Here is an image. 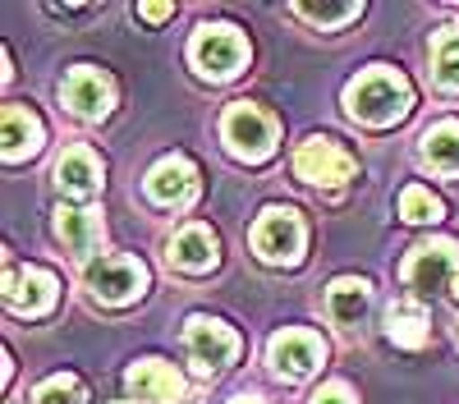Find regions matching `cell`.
Masks as SVG:
<instances>
[{"instance_id":"6da1fadb","label":"cell","mask_w":459,"mask_h":404,"mask_svg":"<svg viewBox=\"0 0 459 404\" xmlns=\"http://www.w3.org/2000/svg\"><path fill=\"white\" fill-rule=\"evenodd\" d=\"M344 110H350L354 120L372 125V129H386V125H400L413 110V88L400 69L372 64L344 88Z\"/></svg>"},{"instance_id":"7a4b0ae2","label":"cell","mask_w":459,"mask_h":404,"mask_svg":"<svg viewBox=\"0 0 459 404\" xmlns=\"http://www.w3.org/2000/svg\"><path fill=\"white\" fill-rule=\"evenodd\" d=\"M83 285H88V294L97 304L120 308V304H134L147 289V267L129 253H97L83 267Z\"/></svg>"},{"instance_id":"3957f363","label":"cell","mask_w":459,"mask_h":404,"mask_svg":"<svg viewBox=\"0 0 459 404\" xmlns=\"http://www.w3.org/2000/svg\"><path fill=\"white\" fill-rule=\"evenodd\" d=\"M188 60L203 79L221 83V79H235L248 60V42L235 23H203L194 32V42H188Z\"/></svg>"},{"instance_id":"277c9868","label":"cell","mask_w":459,"mask_h":404,"mask_svg":"<svg viewBox=\"0 0 459 404\" xmlns=\"http://www.w3.org/2000/svg\"><path fill=\"white\" fill-rule=\"evenodd\" d=\"M221 138L230 147V157L239 161H266L276 152V120L266 116L257 101H235L221 116Z\"/></svg>"},{"instance_id":"5b68a950","label":"cell","mask_w":459,"mask_h":404,"mask_svg":"<svg viewBox=\"0 0 459 404\" xmlns=\"http://www.w3.org/2000/svg\"><path fill=\"white\" fill-rule=\"evenodd\" d=\"M303 239H308V230L290 207H266L253 226V253L272 267H294L303 257Z\"/></svg>"},{"instance_id":"8992f818","label":"cell","mask_w":459,"mask_h":404,"mask_svg":"<svg viewBox=\"0 0 459 404\" xmlns=\"http://www.w3.org/2000/svg\"><path fill=\"white\" fill-rule=\"evenodd\" d=\"M404 280L418 294H455L459 289V244L455 239H428L409 253Z\"/></svg>"},{"instance_id":"52a82bcc","label":"cell","mask_w":459,"mask_h":404,"mask_svg":"<svg viewBox=\"0 0 459 404\" xmlns=\"http://www.w3.org/2000/svg\"><path fill=\"white\" fill-rule=\"evenodd\" d=\"M359 170V161L344 152L335 138H308L294 152V175L308 179V184H322V189H340V184H350Z\"/></svg>"},{"instance_id":"ba28073f","label":"cell","mask_w":459,"mask_h":404,"mask_svg":"<svg viewBox=\"0 0 459 404\" xmlns=\"http://www.w3.org/2000/svg\"><path fill=\"white\" fill-rule=\"evenodd\" d=\"M184 340H188V354H194V363L203 373H221L239 354V336L221 317H207V313H194L184 322Z\"/></svg>"},{"instance_id":"9c48e42d","label":"cell","mask_w":459,"mask_h":404,"mask_svg":"<svg viewBox=\"0 0 459 404\" xmlns=\"http://www.w3.org/2000/svg\"><path fill=\"white\" fill-rule=\"evenodd\" d=\"M272 367L285 377V382H303V377H313L317 367H322V358H326V345H322V336L317 331H308V326H290V331H281V336H272Z\"/></svg>"},{"instance_id":"30bf717a","label":"cell","mask_w":459,"mask_h":404,"mask_svg":"<svg viewBox=\"0 0 459 404\" xmlns=\"http://www.w3.org/2000/svg\"><path fill=\"white\" fill-rule=\"evenodd\" d=\"M60 299V280L47 267H10L5 271V308L19 317H42Z\"/></svg>"},{"instance_id":"8fae6325","label":"cell","mask_w":459,"mask_h":404,"mask_svg":"<svg viewBox=\"0 0 459 404\" xmlns=\"http://www.w3.org/2000/svg\"><path fill=\"white\" fill-rule=\"evenodd\" d=\"M60 101H65L79 120H106L110 106H115V83L106 79L101 69L79 64V69H69V79L60 83Z\"/></svg>"},{"instance_id":"7c38bea8","label":"cell","mask_w":459,"mask_h":404,"mask_svg":"<svg viewBox=\"0 0 459 404\" xmlns=\"http://www.w3.org/2000/svg\"><path fill=\"white\" fill-rule=\"evenodd\" d=\"M198 193V166L188 157H161L147 170V198L157 207H188Z\"/></svg>"},{"instance_id":"4fadbf2b","label":"cell","mask_w":459,"mask_h":404,"mask_svg":"<svg viewBox=\"0 0 459 404\" xmlns=\"http://www.w3.org/2000/svg\"><path fill=\"white\" fill-rule=\"evenodd\" d=\"M125 386H129V395L143 400V404H175V400L184 395V377L175 373L170 363H161V358L134 363L129 377H125Z\"/></svg>"},{"instance_id":"5bb4252c","label":"cell","mask_w":459,"mask_h":404,"mask_svg":"<svg viewBox=\"0 0 459 404\" xmlns=\"http://www.w3.org/2000/svg\"><path fill=\"white\" fill-rule=\"evenodd\" d=\"M0 138H5V161H23V157L42 152L47 129H42V120H37L28 106L10 101L5 106V120H0Z\"/></svg>"},{"instance_id":"9a60e30c","label":"cell","mask_w":459,"mask_h":404,"mask_svg":"<svg viewBox=\"0 0 459 404\" xmlns=\"http://www.w3.org/2000/svg\"><path fill=\"white\" fill-rule=\"evenodd\" d=\"M216 257H221V244L207 226H184L175 239H170V267L188 271V276H203L216 267Z\"/></svg>"},{"instance_id":"2e32d148","label":"cell","mask_w":459,"mask_h":404,"mask_svg":"<svg viewBox=\"0 0 459 404\" xmlns=\"http://www.w3.org/2000/svg\"><path fill=\"white\" fill-rule=\"evenodd\" d=\"M56 184L65 198H92L101 189V161L92 157V147H69L56 161Z\"/></svg>"},{"instance_id":"e0dca14e","label":"cell","mask_w":459,"mask_h":404,"mask_svg":"<svg viewBox=\"0 0 459 404\" xmlns=\"http://www.w3.org/2000/svg\"><path fill=\"white\" fill-rule=\"evenodd\" d=\"M368 308H372V289H368V280H359V276H340V280H331V289H326V313H331L335 326L354 331V326L368 317Z\"/></svg>"},{"instance_id":"ac0fdd59","label":"cell","mask_w":459,"mask_h":404,"mask_svg":"<svg viewBox=\"0 0 459 404\" xmlns=\"http://www.w3.org/2000/svg\"><path fill=\"white\" fill-rule=\"evenodd\" d=\"M56 239L69 253H92L101 244V211H92V207H60L56 211Z\"/></svg>"},{"instance_id":"d6986e66","label":"cell","mask_w":459,"mask_h":404,"mask_svg":"<svg viewBox=\"0 0 459 404\" xmlns=\"http://www.w3.org/2000/svg\"><path fill=\"white\" fill-rule=\"evenodd\" d=\"M423 161L437 175H459V120H441L423 133Z\"/></svg>"},{"instance_id":"ffe728a7","label":"cell","mask_w":459,"mask_h":404,"mask_svg":"<svg viewBox=\"0 0 459 404\" xmlns=\"http://www.w3.org/2000/svg\"><path fill=\"white\" fill-rule=\"evenodd\" d=\"M386 336L400 345V349H423L428 345V313L418 308V304H395L386 313Z\"/></svg>"},{"instance_id":"44dd1931","label":"cell","mask_w":459,"mask_h":404,"mask_svg":"<svg viewBox=\"0 0 459 404\" xmlns=\"http://www.w3.org/2000/svg\"><path fill=\"white\" fill-rule=\"evenodd\" d=\"M432 79L441 92H459V23L432 37Z\"/></svg>"},{"instance_id":"7402d4cb","label":"cell","mask_w":459,"mask_h":404,"mask_svg":"<svg viewBox=\"0 0 459 404\" xmlns=\"http://www.w3.org/2000/svg\"><path fill=\"white\" fill-rule=\"evenodd\" d=\"M400 216L409 220V226L441 220V198H432V189H423V184H409V189L400 193Z\"/></svg>"},{"instance_id":"603a6c76","label":"cell","mask_w":459,"mask_h":404,"mask_svg":"<svg viewBox=\"0 0 459 404\" xmlns=\"http://www.w3.org/2000/svg\"><path fill=\"white\" fill-rule=\"evenodd\" d=\"M32 404H88V391L74 373H56V377H47L42 386H37Z\"/></svg>"},{"instance_id":"cb8c5ba5","label":"cell","mask_w":459,"mask_h":404,"mask_svg":"<svg viewBox=\"0 0 459 404\" xmlns=\"http://www.w3.org/2000/svg\"><path fill=\"white\" fill-rule=\"evenodd\" d=\"M359 10H363V5H354V0H344V5H294L299 19H308V23H317V28L350 23V19H359Z\"/></svg>"},{"instance_id":"d4e9b609","label":"cell","mask_w":459,"mask_h":404,"mask_svg":"<svg viewBox=\"0 0 459 404\" xmlns=\"http://www.w3.org/2000/svg\"><path fill=\"white\" fill-rule=\"evenodd\" d=\"M313 404H359V395H354L350 382H326V386L313 395Z\"/></svg>"},{"instance_id":"484cf974","label":"cell","mask_w":459,"mask_h":404,"mask_svg":"<svg viewBox=\"0 0 459 404\" xmlns=\"http://www.w3.org/2000/svg\"><path fill=\"white\" fill-rule=\"evenodd\" d=\"M138 14H143L147 23H161V19H170V14H175V5H138Z\"/></svg>"},{"instance_id":"4316f807","label":"cell","mask_w":459,"mask_h":404,"mask_svg":"<svg viewBox=\"0 0 459 404\" xmlns=\"http://www.w3.org/2000/svg\"><path fill=\"white\" fill-rule=\"evenodd\" d=\"M230 404H266V400H262V395H235Z\"/></svg>"}]
</instances>
